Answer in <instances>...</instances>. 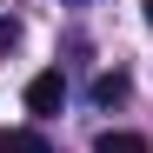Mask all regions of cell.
I'll list each match as a JSON object with an SVG mask.
<instances>
[{
    "instance_id": "obj_1",
    "label": "cell",
    "mask_w": 153,
    "mask_h": 153,
    "mask_svg": "<svg viewBox=\"0 0 153 153\" xmlns=\"http://www.w3.org/2000/svg\"><path fill=\"white\" fill-rule=\"evenodd\" d=\"M67 107V80H60V73H33V80H27V113H60Z\"/></svg>"
},
{
    "instance_id": "obj_5",
    "label": "cell",
    "mask_w": 153,
    "mask_h": 153,
    "mask_svg": "<svg viewBox=\"0 0 153 153\" xmlns=\"http://www.w3.org/2000/svg\"><path fill=\"white\" fill-rule=\"evenodd\" d=\"M140 7H146V20H153V0H140Z\"/></svg>"
},
{
    "instance_id": "obj_2",
    "label": "cell",
    "mask_w": 153,
    "mask_h": 153,
    "mask_svg": "<svg viewBox=\"0 0 153 153\" xmlns=\"http://www.w3.org/2000/svg\"><path fill=\"white\" fill-rule=\"evenodd\" d=\"M93 153H153L140 133H113V126H107V133H93Z\"/></svg>"
},
{
    "instance_id": "obj_3",
    "label": "cell",
    "mask_w": 153,
    "mask_h": 153,
    "mask_svg": "<svg viewBox=\"0 0 153 153\" xmlns=\"http://www.w3.org/2000/svg\"><path fill=\"white\" fill-rule=\"evenodd\" d=\"M120 100H126V73L113 67V73H100V80H93V107H120Z\"/></svg>"
},
{
    "instance_id": "obj_4",
    "label": "cell",
    "mask_w": 153,
    "mask_h": 153,
    "mask_svg": "<svg viewBox=\"0 0 153 153\" xmlns=\"http://www.w3.org/2000/svg\"><path fill=\"white\" fill-rule=\"evenodd\" d=\"M0 153H53V146H47V133H33V126H13V133L0 140Z\"/></svg>"
}]
</instances>
